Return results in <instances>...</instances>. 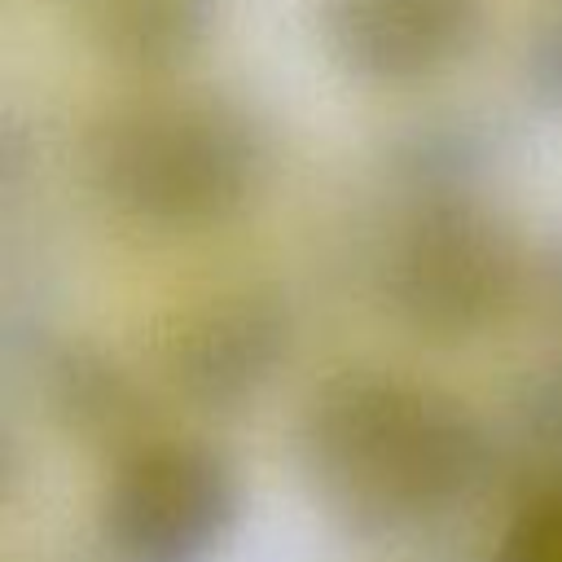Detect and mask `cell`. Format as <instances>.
Masks as SVG:
<instances>
[{"instance_id":"13","label":"cell","mask_w":562,"mask_h":562,"mask_svg":"<svg viewBox=\"0 0 562 562\" xmlns=\"http://www.w3.org/2000/svg\"><path fill=\"white\" fill-rule=\"evenodd\" d=\"M540 290H544V303H549V312L558 316V325H562V237L544 250V259H540Z\"/></svg>"},{"instance_id":"5","label":"cell","mask_w":562,"mask_h":562,"mask_svg":"<svg viewBox=\"0 0 562 562\" xmlns=\"http://www.w3.org/2000/svg\"><path fill=\"white\" fill-rule=\"evenodd\" d=\"M294 316L268 285H233L184 307L162 334L158 364L167 386L198 413L228 417L250 408L285 369Z\"/></svg>"},{"instance_id":"11","label":"cell","mask_w":562,"mask_h":562,"mask_svg":"<svg viewBox=\"0 0 562 562\" xmlns=\"http://www.w3.org/2000/svg\"><path fill=\"white\" fill-rule=\"evenodd\" d=\"M492 562H562V470L522 483Z\"/></svg>"},{"instance_id":"10","label":"cell","mask_w":562,"mask_h":562,"mask_svg":"<svg viewBox=\"0 0 562 562\" xmlns=\"http://www.w3.org/2000/svg\"><path fill=\"white\" fill-rule=\"evenodd\" d=\"M509 452L527 465V483L562 470V356L518 382L509 400Z\"/></svg>"},{"instance_id":"1","label":"cell","mask_w":562,"mask_h":562,"mask_svg":"<svg viewBox=\"0 0 562 562\" xmlns=\"http://www.w3.org/2000/svg\"><path fill=\"white\" fill-rule=\"evenodd\" d=\"M496 461V435L461 395L391 369L325 378L299 417L303 479L360 540H391L461 509Z\"/></svg>"},{"instance_id":"9","label":"cell","mask_w":562,"mask_h":562,"mask_svg":"<svg viewBox=\"0 0 562 562\" xmlns=\"http://www.w3.org/2000/svg\"><path fill=\"white\" fill-rule=\"evenodd\" d=\"M492 132L474 119H426L408 127L391 149V171L404 198L483 193L492 167Z\"/></svg>"},{"instance_id":"12","label":"cell","mask_w":562,"mask_h":562,"mask_svg":"<svg viewBox=\"0 0 562 562\" xmlns=\"http://www.w3.org/2000/svg\"><path fill=\"white\" fill-rule=\"evenodd\" d=\"M522 88L536 105L562 114V0H553L536 22L527 26L522 40Z\"/></svg>"},{"instance_id":"6","label":"cell","mask_w":562,"mask_h":562,"mask_svg":"<svg viewBox=\"0 0 562 562\" xmlns=\"http://www.w3.org/2000/svg\"><path fill=\"white\" fill-rule=\"evenodd\" d=\"M316 31L342 75L373 88H413L479 48L487 0H321Z\"/></svg>"},{"instance_id":"4","label":"cell","mask_w":562,"mask_h":562,"mask_svg":"<svg viewBox=\"0 0 562 562\" xmlns=\"http://www.w3.org/2000/svg\"><path fill=\"white\" fill-rule=\"evenodd\" d=\"M237 514V465L189 435H158L114 461L101 496V531L123 562H206Z\"/></svg>"},{"instance_id":"8","label":"cell","mask_w":562,"mask_h":562,"mask_svg":"<svg viewBox=\"0 0 562 562\" xmlns=\"http://www.w3.org/2000/svg\"><path fill=\"white\" fill-rule=\"evenodd\" d=\"M57 9L97 61L158 75L184 66L206 44L220 0H57Z\"/></svg>"},{"instance_id":"7","label":"cell","mask_w":562,"mask_h":562,"mask_svg":"<svg viewBox=\"0 0 562 562\" xmlns=\"http://www.w3.org/2000/svg\"><path fill=\"white\" fill-rule=\"evenodd\" d=\"M40 382H44V400L57 426L75 435L79 443L110 452L114 461L167 435L136 373L97 342H79V338L57 342L44 356Z\"/></svg>"},{"instance_id":"3","label":"cell","mask_w":562,"mask_h":562,"mask_svg":"<svg viewBox=\"0 0 562 562\" xmlns=\"http://www.w3.org/2000/svg\"><path fill=\"white\" fill-rule=\"evenodd\" d=\"M527 281L509 220L483 193L404 198L378 285L391 316L426 342H474L518 303Z\"/></svg>"},{"instance_id":"2","label":"cell","mask_w":562,"mask_h":562,"mask_svg":"<svg viewBox=\"0 0 562 562\" xmlns=\"http://www.w3.org/2000/svg\"><path fill=\"white\" fill-rule=\"evenodd\" d=\"M268 119L224 88H162L101 110L79 145L83 184L154 233L233 224L272 180Z\"/></svg>"}]
</instances>
